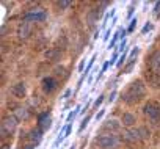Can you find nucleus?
<instances>
[{"label":"nucleus","mask_w":160,"mask_h":149,"mask_svg":"<svg viewBox=\"0 0 160 149\" xmlns=\"http://www.w3.org/2000/svg\"><path fill=\"white\" fill-rule=\"evenodd\" d=\"M144 96H146V87H144V83H143L141 80H133V82H130V83L126 87V90H122V93H121V99H122L126 104H129V105L137 104V102L141 101Z\"/></svg>","instance_id":"1"},{"label":"nucleus","mask_w":160,"mask_h":149,"mask_svg":"<svg viewBox=\"0 0 160 149\" xmlns=\"http://www.w3.org/2000/svg\"><path fill=\"white\" fill-rule=\"evenodd\" d=\"M143 112H144V115H146L151 121H154V122H157V121L160 119V104L155 102V101H149V102L144 105Z\"/></svg>","instance_id":"2"},{"label":"nucleus","mask_w":160,"mask_h":149,"mask_svg":"<svg viewBox=\"0 0 160 149\" xmlns=\"http://www.w3.org/2000/svg\"><path fill=\"white\" fill-rule=\"evenodd\" d=\"M118 138L115 135H102L98 138V144L101 149H115L118 147Z\"/></svg>","instance_id":"3"},{"label":"nucleus","mask_w":160,"mask_h":149,"mask_svg":"<svg viewBox=\"0 0 160 149\" xmlns=\"http://www.w3.org/2000/svg\"><path fill=\"white\" fill-rule=\"evenodd\" d=\"M46 17H47V13L42 8H35V10H32L30 13H27L24 16V21L25 22H30V21H33V22H42V21H46Z\"/></svg>","instance_id":"4"},{"label":"nucleus","mask_w":160,"mask_h":149,"mask_svg":"<svg viewBox=\"0 0 160 149\" xmlns=\"http://www.w3.org/2000/svg\"><path fill=\"white\" fill-rule=\"evenodd\" d=\"M41 87H42V91H44L46 94H52V93L57 90L58 83H57V80H55L53 77H44L42 82H41Z\"/></svg>","instance_id":"5"},{"label":"nucleus","mask_w":160,"mask_h":149,"mask_svg":"<svg viewBox=\"0 0 160 149\" xmlns=\"http://www.w3.org/2000/svg\"><path fill=\"white\" fill-rule=\"evenodd\" d=\"M38 127H39L42 132L49 130V129L52 127V116H50L49 113H41V115L38 116Z\"/></svg>","instance_id":"6"},{"label":"nucleus","mask_w":160,"mask_h":149,"mask_svg":"<svg viewBox=\"0 0 160 149\" xmlns=\"http://www.w3.org/2000/svg\"><path fill=\"white\" fill-rule=\"evenodd\" d=\"M10 91H11V94H13L14 97L22 99V97H25V94H27V85H25L24 82H18L16 85L11 87Z\"/></svg>","instance_id":"7"},{"label":"nucleus","mask_w":160,"mask_h":149,"mask_svg":"<svg viewBox=\"0 0 160 149\" xmlns=\"http://www.w3.org/2000/svg\"><path fill=\"white\" fill-rule=\"evenodd\" d=\"M149 67L152 72L160 74V50L152 52V55L149 57Z\"/></svg>","instance_id":"8"},{"label":"nucleus","mask_w":160,"mask_h":149,"mask_svg":"<svg viewBox=\"0 0 160 149\" xmlns=\"http://www.w3.org/2000/svg\"><path fill=\"white\" fill-rule=\"evenodd\" d=\"M18 122H19V119H18L16 116H5V118H3L2 127L7 129L10 133H14V130L18 129Z\"/></svg>","instance_id":"9"},{"label":"nucleus","mask_w":160,"mask_h":149,"mask_svg":"<svg viewBox=\"0 0 160 149\" xmlns=\"http://www.w3.org/2000/svg\"><path fill=\"white\" fill-rule=\"evenodd\" d=\"M30 35H32V27H30V24L25 22V21L21 22L19 27H18V36H19L21 39H27Z\"/></svg>","instance_id":"10"},{"label":"nucleus","mask_w":160,"mask_h":149,"mask_svg":"<svg viewBox=\"0 0 160 149\" xmlns=\"http://www.w3.org/2000/svg\"><path fill=\"white\" fill-rule=\"evenodd\" d=\"M44 57H46L47 60H50V61H58V60L61 58V49H58V47H50L49 50L44 52Z\"/></svg>","instance_id":"11"},{"label":"nucleus","mask_w":160,"mask_h":149,"mask_svg":"<svg viewBox=\"0 0 160 149\" xmlns=\"http://www.w3.org/2000/svg\"><path fill=\"white\" fill-rule=\"evenodd\" d=\"M122 138H124L126 141L135 143V141L141 140V137H140V130H138V129H130V130H126V132H124V135H122Z\"/></svg>","instance_id":"12"},{"label":"nucleus","mask_w":160,"mask_h":149,"mask_svg":"<svg viewBox=\"0 0 160 149\" xmlns=\"http://www.w3.org/2000/svg\"><path fill=\"white\" fill-rule=\"evenodd\" d=\"M42 130L38 127V129H32L30 132H28V135H27V140H30V141H35V143H39L41 141V138H42Z\"/></svg>","instance_id":"13"},{"label":"nucleus","mask_w":160,"mask_h":149,"mask_svg":"<svg viewBox=\"0 0 160 149\" xmlns=\"http://www.w3.org/2000/svg\"><path fill=\"white\" fill-rule=\"evenodd\" d=\"M119 127H121V122L116 121V119H108V121H105L104 126H102L104 130H112V132H116Z\"/></svg>","instance_id":"14"},{"label":"nucleus","mask_w":160,"mask_h":149,"mask_svg":"<svg viewBox=\"0 0 160 149\" xmlns=\"http://www.w3.org/2000/svg\"><path fill=\"white\" fill-rule=\"evenodd\" d=\"M121 122H122L124 126H127V127H132V126H135L137 118H135L132 113H124V115L121 116Z\"/></svg>","instance_id":"15"},{"label":"nucleus","mask_w":160,"mask_h":149,"mask_svg":"<svg viewBox=\"0 0 160 149\" xmlns=\"http://www.w3.org/2000/svg\"><path fill=\"white\" fill-rule=\"evenodd\" d=\"M148 80H149V85H152L154 88H160V74L152 72L151 76H148Z\"/></svg>","instance_id":"16"},{"label":"nucleus","mask_w":160,"mask_h":149,"mask_svg":"<svg viewBox=\"0 0 160 149\" xmlns=\"http://www.w3.org/2000/svg\"><path fill=\"white\" fill-rule=\"evenodd\" d=\"M78 113H82V110H80V105H77V107H75V110H72V112L68 115V118H66V124H71V121H72Z\"/></svg>","instance_id":"17"},{"label":"nucleus","mask_w":160,"mask_h":149,"mask_svg":"<svg viewBox=\"0 0 160 149\" xmlns=\"http://www.w3.org/2000/svg\"><path fill=\"white\" fill-rule=\"evenodd\" d=\"M119 38H121V30H118V32L113 33V38H112V41H110V44H108V49H110V50L115 49V46H116V42H118Z\"/></svg>","instance_id":"18"},{"label":"nucleus","mask_w":160,"mask_h":149,"mask_svg":"<svg viewBox=\"0 0 160 149\" xmlns=\"http://www.w3.org/2000/svg\"><path fill=\"white\" fill-rule=\"evenodd\" d=\"M16 118L18 119H27L28 118V112H27V108H18L16 110Z\"/></svg>","instance_id":"19"},{"label":"nucleus","mask_w":160,"mask_h":149,"mask_svg":"<svg viewBox=\"0 0 160 149\" xmlns=\"http://www.w3.org/2000/svg\"><path fill=\"white\" fill-rule=\"evenodd\" d=\"M138 130H140V137H141V140H148V138L151 137V132H149L148 127H138Z\"/></svg>","instance_id":"20"},{"label":"nucleus","mask_w":160,"mask_h":149,"mask_svg":"<svg viewBox=\"0 0 160 149\" xmlns=\"http://www.w3.org/2000/svg\"><path fill=\"white\" fill-rule=\"evenodd\" d=\"M135 63H137V60H129V63L124 66V74H130L133 66H135Z\"/></svg>","instance_id":"21"},{"label":"nucleus","mask_w":160,"mask_h":149,"mask_svg":"<svg viewBox=\"0 0 160 149\" xmlns=\"http://www.w3.org/2000/svg\"><path fill=\"white\" fill-rule=\"evenodd\" d=\"M94 60H96V53L90 58V63H88V66H87V69H85V72H83V76H85V77L90 76V71H91V67H93V64H94Z\"/></svg>","instance_id":"22"},{"label":"nucleus","mask_w":160,"mask_h":149,"mask_svg":"<svg viewBox=\"0 0 160 149\" xmlns=\"http://www.w3.org/2000/svg\"><path fill=\"white\" fill-rule=\"evenodd\" d=\"M38 144H39V143H35V141L27 140V141L22 144V149H35V147H38Z\"/></svg>","instance_id":"23"},{"label":"nucleus","mask_w":160,"mask_h":149,"mask_svg":"<svg viewBox=\"0 0 160 149\" xmlns=\"http://www.w3.org/2000/svg\"><path fill=\"white\" fill-rule=\"evenodd\" d=\"M55 5H57L60 10H66L68 7H71V5H72V2H69V0H63V2H57Z\"/></svg>","instance_id":"24"},{"label":"nucleus","mask_w":160,"mask_h":149,"mask_svg":"<svg viewBox=\"0 0 160 149\" xmlns=\"http://www.w3.org/2000/svg\"><path fill=\"white\" fill-rule=\"evenodd\" d=\"M115 11H116V10H115V8H112V10L105 14V17H104V21H102V22H104V25H107V22L110 21V17H112V16H115Z\"/></svg>","instance_id":"25"},{"label":"nucleus","mask_w":160,"mask_h":149,"mask_svg":"<svg viewBox=\"0 0 160 149\" xmlns=\"http://www.w3.org/2000/svg\"><path fill=\"white\" fill-rule=\"evenodd\" d=\"M152 28H154V24H152V22H146V25H144L143 30H141V35H146V33L151 32Z\"/></svg>","instance_id":"26"},{"label":"nucleus","mask_w":160,"mask_h":149,"mask_svg":"<svg viewBox=\"0 0 160 149\" xmlns=\"http://www.w3.org/2000/svg\"><path fill=\"white\" fill-rule=\"evenodd\" d=\"M90 119H91V116H87V118H83V121H82V124H80V127H78V132H82L87 126H88V122H90Z\"/></svg>","instance_id":"27"},{"label":"nucleus","mask_w":160,"mask_h":149,"mask_svg":"<svg viewBox=\"0 0 160 149\" xmlns=\"http://www.w3.org/2000/svg\"><path fill=\"white\" fill-rule=\"evenodd\" d=\"M104 97H105V94H99V97H98V99H96V102H94V108H98L99 105H102Z\"/></svg>","instance_id":"28"},{"label":"nucleus","mask_w":160,"mask_h":149,"mask_svg":"<svg viewBox=\"0 0 160 149\" xmlns=\"http://www.w3.org/2000/svg\"><path fill=\"white\" fill-rule=\"evenodd\" d=\"M137 22H138V21H137V17H133V19L130 21V25H129L127 32H133V30H135V25H137Z\"/></svg>","instance_id":"29"},{"label":"nucleus","mask_w":160,"mask_h":149,"mask_svg":"<svg viewBox=\"0 0 160 149\" xmlns=\"http://www.w3.org/2000/svg\"><path fill=\"white\" fill-rule=\"evenodd\" d=\"M55 76H58V77H60V76H64V67H63V66H61V67H60V66L55 67Z\"/></svg>","instance_id":"30"},{"label":"nucleus","mask_w":160,"mask_h":149,"mask_svg":"<svg viewBox=\"0 0 160 149\" xmlns=\"http://www.w3.org/2000/svg\"><path fill=\"white\" fill-rule=\"evenodd\" d=\"M83 67H85V58H83L82 61H80V63H78V66H77V71H78V72H85V71H83Z\"/></svg>","instance_id":"31"},{"label":"nucleus","mask_w":160,"mask_h":149,"mask_svg":"<svg viewBox=\"0 0 160 149\" xmlns=\"http://www.w3.org/2000/svg\"><path fill=\"white\" fill-rule=\"evenodd\" d=\"M126 58H127V53L124 52V53H122V55L119 57V60H118V63H116V64H118V66H121V64H122V63L126 61Z\"/></svg>","instance_id":"32"},{"label":"nucleus","mask_w":160,"mask_h":149,"mask_svg":"<svg viewBox=\"0 0 160 149\" xmlns=\"http://www.w3.org/2000/svg\"><path fill=\"white\" fill-rule=\"evenodd\" d=\"M104 115H105V110L102 108L101 112H98V113H96V121H101V119L104 118Z\"/></svg>","instance_id":"33"},{"label":"nucleus","mask_w":160,"mask_h":149,"mask_svg":"<svg viewBox=\"0 0 160 149\" xmlns=\"http://www.w3.org/2000/svg\"><path fill=\"white\" fill-rule=\"evenodd\" d=\"M110 35H112V28H107V32H105V35L102 36V39H104V41H108Z\"/></svg>","instance_id":"34"},{"label":"nucleus","mask_w":160,"mask_h":149,"mask_svg":"<svg viewBox=\"0 0 160 149\" xmlns=\"http://www.w3.org/2000/svg\"><path fill=\"white\" fill-rule=\"evenodd\" d=\"M126 46H127V41H126V39H122V41L119 42V47H118V49H119V50H124V52H126Z\"/></svg>","instance_id":"35"},{"label":"nucleus","mask_w":160,"mask_h":149,"mask_svg":"<svg viewBox=\"0 0 160 149\" xmlns=\"http://www.w3.org/2000/svg\"><path fill=\"white\" fill-rule=\"evenodd\" d=\"M71 93H72V91H71V90H69V88H68V90H66V91H64V94H63V96H61V99H63V101H66V99H68V97H69V96H71Z\"/></svg>","instance_id":"36"},{"label":"nucleus","mask_w":160,"mask_h":149,"mask_svg":"<svg viewBox=\"0 0 160 149\" xmlns=\"http://www.w3.org/2000/svg\"><path fill=\"white\" fill-rule=\"evenodd\" d=\"M115 60H118V53H116V52H115V53H113V57H112V60H108V63H110V66H112V64H115V63H116V61H115Z\"/></svg>","instance_id":"37"},{"label":"nucleus","mask_w":160,"mask_h":149,"mask_svg":"<svg viewBox=\"0 0 160 149\" xmlns=\"http://www.w3.org/2000/svg\"><path fill=\"white\" fill-rule=\"evenodd\" d=\"M116 94H118L116 91H112V93H110V97H108V102H113V101L116 99Z\"/></svg>","instance_id":"38"},{"label":"nucleus","mask_w":160,"mask_h":149,"mask_svg":"<svg viewBox=\"0 0 160 149\" xmlns=\"http://www.w3.org/2000/svg\"><path fill=\"white\" fill-rule=\"evenodd\" d=\"M158 11H160V2H157L155 5H154V13L158 16Z\"/></svg>","instance_id":"39"},{"label":"nucleus","mask_w":160,"mask_h":149,"mask_svg":"<svg viewBox=\"0 0 160 149\" xmlns=\"http://www.w3.org/2000/svg\"><path fill=\"white\" fill-rule=\"evenodd\" d=\"M108 66H110V63H108V61H107V63H104V66H102V69H101V72L104 74V72L107 71V67H108Z\"/></svg>","instance_id":"40"},{"label":"nucleus","mask_w":160,"mask_h":149,"mask_svg":"<svg viewBox=\"0 0 160 149\" xmlns=\"http://www.w3.org/2000/svg\"><path fill=\"white\" fill-rule=\"evenodd\" d=\"M132 13H133V3H132V5H130V8H129V13H127V14H129V17L132 16Z\"/></svg>","instance_id":"41"},{"label":"nucleus","mask_w":160,"mask_h":149,"mask_svg":"<svg viewBox=\"0 0 160 149\" xmlns=\"http://www.w3.org/2000/svg\"><path fill=\"white\" fill-rule=\"evenodd\" d=\"M2 149H10V146H7V144H5V146H3Z\"/></svg>","instance_id":"42"}]
</instances>
